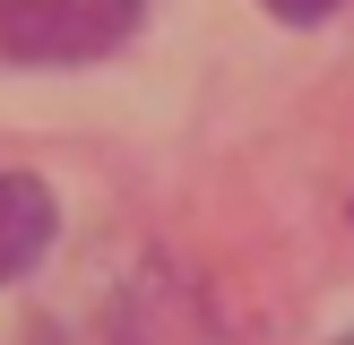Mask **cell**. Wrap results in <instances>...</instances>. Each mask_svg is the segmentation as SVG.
I'll return each instance as SVG.
<instances>
[{
    "label": "cell",
    "instance_id": "2",
    "mask_svg": "<svg viewBox=\"0 0 354 345\" xmlns=\"http://www.w3.org/2000/svg\"><path fill=\"white\" fill-rule=\"evenodd\" d=\"M52 224H61L52 216V190L35 172H0V285H17L52 250Z\"/></svg>",
    "mask_w": 354,
    "mask_h": 345
},
{
    "label": "cell",
    "instance_id": "4",
    "mask_svg": "<svg viewBox=\"0 0 354 345\" xmlns=\"http://www.w3.org/2000/svg\"><path fill=\"white\" fill-rule=\"evenodd\" d=\"M337 345H354V337H337Z\"/></svg>",
    "mask_w": 354,
    "mask_h": 345
},
{
    "label": "cell",
    "instance_id": "3",
    "mask_svg": "<svg viewBox=\"0 0 354 345\" xmlns=\"http://www.w3.org/2000/svg\"><path fill=\"white\" fill-rule=\"evenodd\" d=\"M277 17H294V26H311V17H328V9H346V0H268Z\"/></svg>",
    "mask_w": 354,
    "mask_h": 345
},
{
    "label": "cell",
    "instance_id": "1",
    "mask_svg": "<svg viewBox=\"0 0 354 345\" xmlns=\"http://www.w3.org/2000/svg\"><path fill=\"white\" fill-rule=\"evenodd\" d=\"M138 0H0V61L17 69H78L121 52Z\"/></svg>",
    "mask_w": 354,
    "mask_h": 345
}]
</instances>
